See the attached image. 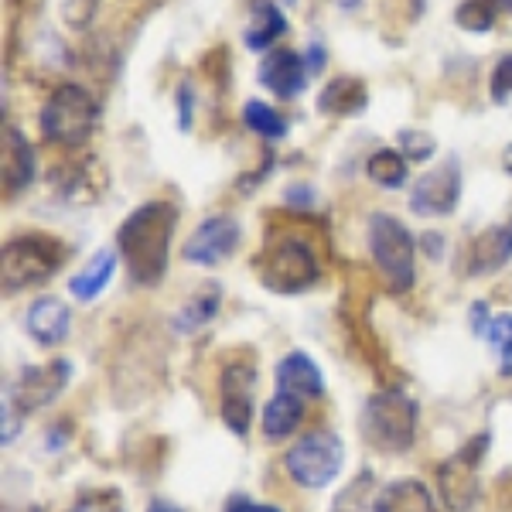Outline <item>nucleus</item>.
<instances>
[{"instance_id":"f03ea898","label":"nucleus","mask_w":512,"mask_h":512,"mask_svg":"<svg viewBox=\"0 0 512 512\" xmlns=\"http://www.w3.org/2000/svg\"><path fill=\"white\" fill-rule=\"evenodd\" d=\"M41 134L55 147H82L96 134L99 99L79 82H62L48 93L38 113Z\"/></svg>"},{"instance_id":"bb28decb","label":"nucleus","mask_w":512,"mask_h":512,"mask_svg":"<svg viewBox=\"0 0 512 512\" xmlns=\"http://www.w3.org/2000/svg\"><path fill=\"white\" fill-rule=\"evenodd\" d=\"M485 342L492 345L495 359H499L502 376H512V315H495L489 321V332H485Z\"/></svg>"},{"instance_id":"7c9ffc66","label":"nucleus","mask_w":512,"mask_h":512,"mask_svg":"<svg viewBox=\"0 0 512 512\" xmlns=\"http://www.w3.org/2000/svg\"><path fill=\"white\" fill-rule=\"evenodd\" d=\"M72 512H123V506L113 492H93V495H82L76 506H72Z\"/></svg>"},{"instance_id":"423d86ee","label":"nucleus","mask_w":512,"mask_h":512,"mask_svg":"<svg viewBox=\"0 0 512 512\" xmlns=\"http://www.w3.org/2000/svg\"><path fill=\"white\" fill-rule=\"evenodd\" d=\"M256 277L267 291L274 294H297L308 291L318 280V260L304 239L297 236H280L270 239L256 256Z\"/></svg>"},{"instance_id":"9b49d317","label":"nucleus","mask_w":512,"mask_h":512,"mask_svg":"<svg viewBox=\"0 0 512 512\" xmlns=\"http://www.w3.org/2000/svg\"><path fill=\"white\" fill-rule=\"evenodd\" d=\"M308 65H304V55L294 52V48H270L260 59V69H256V82H260L267 93H274L277 99H297L308 89Z\"/></svg>"},{"instance_id":"c85d7f7f","label":"nucleus","mask_w":512,"mask_h":512,"mask_svg":"<svg viewBox=\"0 0 512 512\" xmlns=\"http://www.w3.org/2000/svg\"><path fill=\"white\" fill-rule=\"evenodd\" d=\"M489 96L495 106H506L512 99V52L495 62V69L489 76Z\"/></svg>"},{"instance_id":"0eeeda50","label":"nucleus","mask_w":512,"mask_h":512,"mask_svg":"<svg viewBox=\"0 0 512 512\" xmlns=\"http://www.w3.org/2000/svg\"><path fill=\"white\" fill-rule=\"evenodd\" d=\"M284 465L301 489H325L342 472L345 444L335 431H311L287 451Z\"/></svg>"},{"instance_id":"aec40b11","label":"nucleus","mask_w":512,"mask_h":512,"mask_svg":"<svg viewBox=\"0 0 512 512\" xmlns=\"http://www.w3.org/2000/svg\"><path fill=\"white\" fill-rule=\"evenodd\" d=\"M373 512H437V506L424 482H417V478H400V482H390L376 495Z\"/></svg>"},{"instance_id":"1a4fd4ad","label":"nucleus","mask_w":512,"mask_h":512,"mask_svg":"<svg viewBox=\"0 0 512 512\" xmlns=\"http://www.w3.org/2000/svg\"><path fill=\"white\" fill-rule=\"evenodd\" d=\"M461 202V161L448 158L437 168L424 171L410 188V209L424 219H444Z\"/></svg>"},{"instance_id":"f257e3e1","label":"nucleus","mask_w":512,"mask_h":512,"mask_svg":"<svg viewBox=\"0 0 512 512\" xmlns=\"http://www.w3.org/2000/svg\"><path fill=\"white\" fill-rule=\"evenodd\" d=\"M178 229V209L171 202H144L120 222L117 229V250L123 256V267L140 287L161 284L168 274L171 260V239Z\"/></svg>"},{"instance_id":"20e7f679","label":"nucleus","mask_w":512,"mask_h":512,"mask_svg":"<svg viewBox=\"0 0 512 512\" xmlns=\"http://www.w3.org/2000/svg\"><path fill=\"white\" fill-rule=\"evenodd\" d=\"M369 253L379 270V277L386 280V287L396 294L410 291L417 277V243L410 236V229L390 212H376L369 219Z\"/></svg>"},{"instance_id":"72a5a7b5","label":"nucleus","mask_w":512,"mask_h":512,"mask_svg":"<svg viewBox=\"0 0 512 512\" xmlns=\"http://www.w3.org/2000/svg\"><path fill=\"white\" fill-rule=\"evenodd\" d=\"M226 512H280V509L267 506V502H253V499H233L226 506Z\"/></svg>"},{"instance_id":"473e14b6","label":"nucleus","mask_w":512,"mask_h":512,"mask_svg":"<svg viewBox=\"0 0 512 512\" xmlns=\"http://www.w3.org/2000/svg\"><path fill=\"white\" fill-rule=\"evenodd\" d=\"M284 202L297 205V209H308V205H315V192H311L308 185H291L284 192Z\"/></svg>"},{"instance_id":"c9c22d12","label":"nucleus","mask_w":512,"mask_h":512,"mask_svg":"<svg viewBox=\"0 0 512 512\" xmlns=\"http://www.w3.org/2000/svg\"><path fill=\"white\" fill-rule=\"evenodd\" d=\"M502 168H506V175H512V144L502 151Z\"/></svg>"},{"instance_id":"ddd939ff","label":"nucleus","mask_w":512,"mask_h":512,"mask_svg":"<svg viewBox=\"0 0 512 512\" xmlns=\"http://www.w3.org/2000/svg\"><path fill=\"white\" fill-rule=\"evenodd\" d=\"M72 366L65 359H52L45 366H28L21 369L18 383H14V403L21 410H38L45 403H52L65 386H69Z\"/></svg>"},{"instance_id":"f8f14e48","label":"nucleus","mask_w":512,"mask_h":512,"mask_svg":"<svg viewBox=\"0 0 512 512\" xmlns=\"http://www.w3.org/2000/svg\"><path fill=\"white\" fill-rule=\"evenodd\" d=\"M253 390L256 373L246 362H233L222 373V424L236 437H246L253 427Z\"/></svg>"},{"instance_id":"393cba45","label":"nucleus","mask_w":512,"mask_h":512,"mask_svg":"<svg viewBox=\"0 0 512 512\" xmlns=\"http://www.w3.org/2000/svg\"><path fill=\"white\" fill-rule=\"evenodd\" d=\"M243 123H246V130H253V134L263 140H284L287 130H291L284 113H280L274 103H263V99H246Z\"/></svg>"},{"instance_id":"f3484780","label":"nucleus","mask_w":512,"mask_h":512,"mask_svg":"<svg viewBox=\"0 0 512 512\" xmlns=\"http://www.w3.org/2000/svg\"><path fill=\"white\" fill-rule=\"evenodd\" d=\"M38 161H35V147L31 140L21 134L18 127H4V185L7 195H18L35 181Z\"/></svg>"},{"instance_id":"6ab92c4d","label":"nucleus","mask_w":512,"mask_h":512,"mask_svg":"<svg viewBox=\"0 0 512 512\" xmlns=\"http://www.w3.org/2000/svg\"><path fill=\"white\" fill-rule=\"evenodd\" d=\"M277 390L308 400V396H321V390H325V379H321V369L308 359V355L291 352L277 362Z\"/></svg>"},{"instance_id":"dca6fc26","label":"nucleus","mask_w":512,"mask_h":512,"mask_svg":"<svg viewBox=\"0 0 512 512\" xmlns=\"http://www.w3.org/2000/svg\"><path fill=\"white\" fill-rule=\"evenodd\" d=\"M287 14L280 11L277 0H253L250 7V21L243 28V45L256 55H267L270 48H277V41L287 35Z\"/></svg>"},{"instance_id":"7ed1b4c3","label":"nucleus","mask_w":512,"mask_h":512,"mask_svg":"<svg viewBox=\"0 0 512 512\" xmlns=\"http://www.w3.org/2000/svg\"><path fill=\"white\" fill-rule=\"evenodd\" d=\"M69 246L55 236H11L0 250V284L4 294H18L28 287H41L48 277L59 274L69 260Z\"/></svg>"},{"instance_id":"412c9836","label":"nucleus","mask_w":512,"mask_h":512,"mask_svg":"<svg viewBox=\"0 0 512 512\" xmlns=\"http://www.w3.org/2000/svg\"><path fill=\"white\" fill-rule=\"evenodd\" d=\"M304 420V400L294 393H274L267 403H263V434L270 437V441H284L287 434H294L297 427H301Z\"/></svg>"},{"instance_id":"f704fd0d","label":"nucleus","mask_w":512,"mask_h":512,"mask_svg":"<svg viewBox=\"0 0 512 512\" xmlns=\"http://www.w3.org/2000/svg\"><path fill=\"white\" fill-rule=\"evenodd\" d=\"M147 512H181L175 502H168V499H154L151 506H147Z\"/></svg>"},{"instance_id":"a211bd4d","label":"nucleus","mask_w":512,"mask_h":512,"mask_svg":"<svg viewBox=\"0 0 512 512\" xmlns=\"http://www.w3.org/2000/svg\"><path fill=\"white\" fill-rule=\"evenodd\" d=\"M369 106V89L359 76H335L318 93V110L325 117H355Z\"/></svg>"},{"instance_id":"6e6552de","label":"nucleus","mask_w":512,"mask_h":512,"mask_svg":"<svg viewBox=\"0 0 512 512\" xmlns=\"http://www.w3.org/2000/svg\"><path fill=\"white\" fill-rule=\"evenodd\" d=\"M489 437H472L461 451H454L437 472L441 482V499L451 512H472L478 502V465Z\"/></svg>"},{"instance_id":"c756f323","label":"nucleus","mask_w":512,"mask_h":512,"mask_svg":"<svg viewBox=\"0 0 512 512\" xmlns=\"http://www.w3.org/2000/svg\"><path fill=\"white\" fill-rule=\"evenodd\" d=\"M195 103H198L195 82L181 79L178 89H175V110H178V130H181V134H188V130L195 127Z\"/></svg>"},{"instance_id":"9d476101","label":"nucleus","mask_w":512,"mask_h":512,"mask_svg":"<svg viewBox=\"0 0 512 512\" xmlns=\"http://www.w3.org/2000/svg\"><path fill=\"white\" fill-rule=\"evenodd\" d=\"M239 236H243V229L233 216H209L185 239L181 260L195 263V267H219L222 260H229L239 250Z\"/></svg>"},{"instance_id":"cd10ccee","label":"nucleus","mask_w":512,"mask_h":512,"mask_svg":"<svg viewBox=\"0 0 512 512\" xmlns=\"http://www.w3.org/2000/svg\"><path fill=\"white\" fill-rule=\"evenodd\" d=\"M396 147L407 161H431L437 154V140L427 134V130H414V127H403L396 134Z\"/></svg>"},{"instance_id":"4c0bfd02","label":"nucleus","mask_w":512,"mask_h":512,"mask_svg":"<svg viewBox=\"0 0 512 512\" xmlns=\"http://www.w3.org/2000/svg\"><path fill=\"white\" fill-rule=\"evenodd\" d=\"M338 4H342V7H355L359 0H338Z\"/></svg>"},{"instance_id":"b1692460","label":"nucleus","mask_w":512,"mask_h":512,"mask_svg":"<svg viewBox=\"0 0 512 512\" xmlns=\"http://www.w3.org/2000/svg\"><path fill=\"white\" fill-rule=\"evenodd\" d=\"M219 304H222L219 287H216V284H212V287H202V291H198V294L192 297V301H188L185 308L178 311L171 325H175V332H178V335H195L198 328H205L212 318H216Z\"/></svg>"},{"instance_id":"39448f33","label":"nucleus","mask_w":512,"mask_h":512,"mask_svg":"<svg viewBox=\"0 0 512 512\" xmlns=\"http://www.w3.org/2000/svg\"><path fill=\"white\" fill-rule=\"evenodd\" d=\"M417 403L410 396L386 390L366 400L362 407V437L373 444L376 451H407L417 441Z\"/></svg>"},{"instance_id":"2f4dec72","label":"nucleus","mask_w":512,"mask_h":512,"mask_svg":"<svg viewBox=\"0 0 512 512\" xmlns=\"http://www.w3.org/2000/svg\"><path fill=\"white\" fill-rule=\"evenodd\" d=\"M301 55H304V65H308L311 76H321V72H325L328 52H325V45H321V41H311V45H304Z\"/></svg>"},{"instance_id":"e433bc0d","label":"nucleus","mask_w":512,"mask_h":512,"mask_svg":"<svg viewBox=\"0 0 512 512\" xmlns=\"http://www.w3.org/2000/svg\"><path fill=\"white\" fill-rule=\"evenodd\" d=\"M499 7H506V11L512 14V0H499Z\"/></svg>"},{"instance_id":"2eb2a0df","label":"nucleus","mask_w":512,"mask_h":512,"mask_svg":"<svg viewBox=\"0 0 512 512\" xmlns=\"http://www.w3.org/2000/svg\"><path fill=\"white\" fill-rule=\"evenodd\" d=\"M24 328L38 345H62L72 332V311L59 297H35L24 311Z\"/></svg>"},{"instance_id":"4be33fe9","label":"nucleus","mask_w":512,"mask_h":512,"mask_svg":"<svg viewBox=\"0 0 512 512\" xmlns=\"http://www.w3.org/2000/svg\"><path fill=\"white\" fill-rule=\"evenodd\" d=\"M113 274H117V253L99 250L93 260H89L86 267H82L79 274L69 280V294L76 297V301H82V304L96 301V297L110 287Z\"/></svg>"},{"instance_id":"4468645a","label":"nucleus","mask_w":512,"mask_h":512,"mask_svg":"<svg viewBox=\"0 0 512 512\" xmlns=\"http://www.w3.org/2000/svg\"><path fill=\"white\" fill-rule=\"evenodd\" d=\"M512 260V222H495V226L482 229L465 253L468 277H489L499 274Z\"/></svg>"},{"instance_id":"5701e85b","label":"nucleus","mask_w":512,"mask_h":512,"mask_svg":"<svg viewBox=\"0 0 512 512\" xmlns=\"http://www.w3.org/2000/svg\"><path fill=\"white\" fill-rule=\"evenodd\" d=\"M366 178L379 188H403L410 178V161L400 154V147H379L366 158Z\"/></svg>"},{"instance_id":"a878e982","label":"nucleus","mask_w":512,"mask_h":512,"mask_svg":"<svg viewBox=\"0 0 512 512\" xmlns=\"http://www.w3.org/2000/svg\"><path fill=\"white\" fill-rule=\"evenodd\" d=\"M499 18V0H461L454 11V24L468 35H489Z\"/></svg>"}]
</instances>
